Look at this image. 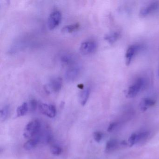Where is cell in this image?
I'll use <instances>...</instances> for the list:
<instances>
[{"mask_svg": "<svg viewBox=\"0 0 159 159\" xmlns=\"http://www.w3.org/2000/svg\"><path fill=\"white\" fill-rule=\"evenodd\" d=\"M93 137L96 142H100L102 139V134L100 132H95L93 134Z\"/></svg>", "mask_w": 159, "mask_h": 159, "instance_id": "obj_21", "label": "cell"}, {"mask_svg": "<svg viewBox=\"0 0 159 159\" xmlns=\"http://www.w3.org/2000/svg\"><path fill=\"white\" fill-rule=\"evenodd\" d=\"M119 37V34L118 32H114L105 36V37L104 39L108 43L112 44L117 40Z\"/></svg>", "mask_w": 159, "mask_h": 159, "instance_id": "obj_16", "label": "cell"}, {"mask_svg": "<svg viewBox=\"0 0 159 159\" xmlns=\"http://www.w3.org/2000/svg\"><path fill=\"white\" fill-rule=\"evenodd\" d=\"M158 75H159V71H158Z\"/></svg>", "mask_w": 159, "mask_h": 159, "instance_id": "obj_26", "label": "cell"}, {"mask_svg": "<svg viewBox=\"0 0 159 159\" xmlns=\"http://www.w3.org/2000/svg\"><path fill=\"white\" fill-rule=\"evenodd\" d=\"M81 72V67L80 65H73L67 70L65 73V78L67 81H74L79 78Z\"/></svg>", "mask_w": 159, "mask_h": 159, "instance_id": "obj_2", "label": "cell"}, {"mask_svg": "<svg viewBox=\"0 0 159 159\" xmlns=\"http://www.w3.org/2000/svg\"><path fill=\"white\" fill-rule=\"evenodd\" d=\"M28 110V104L27 103H24L17 108L16 111L17 117H22L25 115L27 113Z\"/></svg>", "mask_w": 159, "mask_h": 159, "instance_id": "obj_14", "label": "cell"}, {"mask_svg": "<svg viewBox=\"0 0 159 159\" xmlns=\"http://www.w3.org/2000/svg\"><path fill=\"white\" fill-rule=\"evenodd\" d=\"M138 47L137 46L132 45L127 49L126 54V63L127 66H129L131 63L133 56L137 50Z\"/></svg>", "mask_w": 159, "mask_h": 159, "instance_id": "obj_8", "label": "cell"}, {"mask_svg": "<svg viewBox=\"0 0 159 159\" xmlns=\"http://www.w3.org/2000/svg\"><path fill=\"white\" fill-rule=\"evenodd\" d=\"M144 84L143 79L141 78L138 79L133 85L130 86L128 89L127 97L129 98H134L136 96Z\"/></svg>", "mask_w": 159, "mask_h": 159, "instance_id": "obj_5", "label": "cell"}, {"mask_svg": "<svg viewBox=\"0 0 159 159\" xmlns=\"http://www.w3.org/2000/svg\"><path fill=\"white\" fill-rule=\"evenodd\" d=\"M155 101L154 100L150 99H143L140 103V109L142 111H146L149 107L153 106L155 105Z\"/></svg>", "mask_w": 159, "mask_h": 159, "instance_id": "obj_11", "label": "cell"}, {"mask_svg": "<svg viewBox=\"0 0 159 159\" xmlns=\"http://www.w3.org/2000/svg\"><path fill=\"white\" fill-rule=\"evenodd\" d=\"M91 90L89 87H86L83 89L80 95V101L82 105L86 104L90 96Z\"/></svg>", "mask_w": 159, "mask_h": 159, "instance_id": "obj_9", "label": "cell"}, {"mask_svg": "<svg viewBox=\"0 0 159 159\" xmlns=\"http://www.w3.org/2000/svg\"><path fill=\"white\" fill-rule=\"evenodd\" d=\"M116 126V123H115V122L111 123V124L109 125V127H108V129H107V131L109 132H112V131H113V129Z\"/></svg>", "mask_w": 159, "mask_h": 159, "instance_id": "obj_25", "label": "cell"}, {"mask_svg": "<svg viewBox=\"0 0 159 159\" xmlns=\"http://www.w3.org/2000/svg\"><path fill=\"white\" fill-rule=\"evenodd\" d=\"M148 15V14L146 7L142 8L140 11L139 16L140 18H144V17H146Z\"/></svg>", "mask_w": 159, "mask_h": 159, "instance_id": "obj_23", "label": "cell"}, {"mask_svg": "<svg viewBox=\"0 0 159 159\" xmlns=\"http://www.w3.org/2000/svg\"><path fill=\"white\" fill-rule=\"evenodd\" d=\"M61 61L63 65L71 66L75 65V58L71 54H66L62 56Z\"/></svg>", "mask_w": 159, "mask_h": 159, "instance_id": "obj_10", "label": "cell"}, {"mask_svg": "<svg viewBox=\"0 0 159 159\" xmlns=\"http://www.w3.org/2000/svg\"><path fill=\"white\" fill-rule=\"evenodd\" d=\"M62 20L61 13L59 11L52 12L49 16L47 20V25L50 30L54 29L58 26Z\"/></svg>", "mask_w": 159, "mask_h": 159, "instance_id": "obj_3", "label": "cell"}, {"mask_svg": "<svg viewBox=\"0 0 159 159\" xmlns=\"http://www.w3.org/2000/svg\"><path fill=\"white\" fill-rule=\"evenodd\" d=\"M137 135L135 134H133L128 139V144L130 147H132L135 143H136V140Z\"/></svg>", "mask_w": 159, "mask_h": 159, "instance_id": "obj_22", "label": "cell"}, {"mask_svg": "<svg viewBox=\"0 0 159 159\" xmlns=\"http://www.w3.org/2000/svg\"><path fill=\"white\" fill-rule=\"evenodd\" d=\"M41 128V123L38 120L29 122L26 126L24 135L26 138L29 139L37 135Z\"/></svg>", "mask_w": 159, "mask_h": 159, "instance_id": "obj_1", "label": "cell"}, {"mask_svg": "<svg viewBox=\"0 0 159 159\" xmlns=\"http://www.w3.org/2000/svg\"><path fill=\"white\" fill-rule=\"evenodd\" d=\"M159 7V2H154L152 3L150 5H149L148 7H146V9H147L148 14H149L153 12L156 11Z\"/></svg>", "mask_w": 159, "mask_h": 159, "instance_id": "obj_18", "label": "cell"}, {"mask_svg": "<svg viewBox=\"0 0 159 159\" xmlns=\"http://www.w3.org/2000/svg\"><path fill=\"white\" fill-rule=\"evenodd\" d=\"M80 24L78 23L67 25L63 27L62 29V31L65 33H70L78 30L80 28Z\"/></svg>", "mask_w": 159, "mask_h": 159, "instance_id": "obj_12", "label": "cell"}, {"mask_svg": "<svg viewBox=\"0 0 159 159\" xmlns=\"http://www.w3.org/2000/svg\"><path fill=\"white\" fill-rule=\"evenodd\" d=\"M50 151H51V153L55 155H60L62 153V152L60 147L58 146H56V145L52 146L51 147Z\"/></svg>", "mask_w": 159, "mask_h": 159, "instance_id": "obj_20", "label": "cell"}, {"mask_svg": "<svg viewBox=\"0 0 159 159\" xmlns=\"http://www.w3.org/2000/svg\"><path fill=\"white\" fill-rule=\"evenodd\" d=\"M97 49V44L92 41L83 42L80 46V51L84 55H90L93 53Z\"/></svg>", "mask_w": 159, "mask_h": 159, "instance_id": "obj_4", "label": "cell"}, {"mask_svg": "<svg viewBox=\"0 0 159 159\" xmlns=\"http://www.w3.org/2000/svg\"><path fill=\"white\" fill-rule=\"evenodd\" d=\"M118 145V142L116 140H111L106 143L105 151L107 152L114 150Z\"/></svg>", "mask_w": 159, "mask_h": 159, "instance_id": "obj_15", "label": "cell"}, {"mask_svg": "<svg viewBox=\"0 0 159 159\" xmlns=\"http://www.w3.org/2000/svg\"><path fill=\"white\" fill-rule=\"evenodd\" d=\"M39 110L40 112L45 115L48 117H55L57 113L56 108L54 105H48L46 104H41L39 105Z\"/></svg>", "mask_w": 159, "mask_h": 159, "instance_id": "obj_7", "label": "cell"}, {"mask_svg": "<svg viewBox=\"0 0 159 159\" xmlns=\"http://www.w3.org/2000/svg\"><path fill=\"white\" fill-rule=\"evenodd\" d=\"M39 141L38 138L31 139L25 143L24 148L27 150H30L36 147Z\"/></svg>", "mask_w": 159, "mask_h": 159, "instance_id": "obj_13", "label": "cell"}, {"mask_svg": "<svg viewBox=\"0 0 159 159\" xmlns=\"http://www.w3.org/2000/svg\"><path fill=\"white\" fill-rule=\"evenodd\" d=\"M62 80L59 77H56L50 80L46 87V90L48 92L57 93L59 92L62 87Z\"/></svg>", "mask_w": 159, "mask_h": 159, "instance_id": "obj_6", "label": "cell"}, {"mask_svg": "<svg viewBox=\"0 0 159 159\" xmlns=\"http://www.w3.org/2000/svg\"><path fill=\"white\" fill-rule=\"evenodd\" d=\"M10 113V106L9 105H6L4 106L1 110L0 113V118L1 120L2 121H4L9 115Z\"/></svg>", "mask_w": 159, "mask_h": 159, "instance_id": "obj_17", "label": "cell"}, {"mask_svg": "<svg viewBox=\"0 0 159 159\" xmlns=\"http://www.w3.org/2000/svg\"><path fill=\"white\" fill-rule=\"evenodd\" d=\"M149 135V134L148 132H144L139 134L138 135H137L136 143L146 139L148 136Z\"/></svg>", "mask_w": 159, "mask_h": 159, "instance_id": "obj_19", "label": "cell"}, {"mask_svg": "<svg viewBox=\"0 0 159 159\" xmlns=\"http://www.w3.org/2000/svg\"><path fill=\"white\" fill-rule=\"evenodd\" d=\"M30 109L31 111H34L37 107V102L35 100H32L30 102Z\"/></svg>", "mask_w": 159, "mask_h": 159, "instance_id": "obj_24", "label": "cell"}]
</instances>
